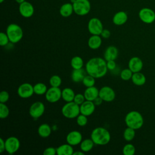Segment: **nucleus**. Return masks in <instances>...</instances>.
<instances>
[{
  "label": "nucleus",
  "instance_id": "nucleus-31",
  "mask_svg": "<svg viewBox=\"0 0 155 155\" xmlns=\"http://www.w3.org/2000/svg\"><path fill=\"white\" fill-rule=\"evenodd\" d=\"M135 130H136L132 128L127 127V128H125L124 131L123 136L124 139L127 142L131 141L135 137V134H136Z\"/></svg>",
  "mask_w": 155,
  "mask_h": 155
},
{
  "label": "nucleus",
  "instance_id": "nucleus-16",
  "mask_svg": "<svg viewBox=\"0 0 155 155\" xmlns=\"http://www.w3.org/2000/svg\"><path fill=\"white\" fill-rule=\"evenodd\" d=\"M80 106V113L85 116H88L92 114L95 110V104L93 101L85 100Z\"/></svg>",
  "mask_w": 155,
  "mask_h": 155
},
{
  "label": "nucleus",
  "instance_id": "nucleus-11",
  "mask_svg": "<svg viewBox=\"0 0 155 155\" xmlns=\"http://www.w3.org/2000/svg\"><path fill=\"white\" fill-rule=\"evenodd\" d=\"M46 100L50 103H55L62 97V91L59 87H51L45 94Z\"/></svg>",
  "mask_w": 155,
  "mask_h": 155
},
{
  "label": "nucleus",
  "instance_id": "nucleus-36",
  "mask_svg": "<svg viewBox=\"0 0 155 155\" xmlns=\"http://www.w3.org/2000/svg\"><path fill=\"white\" fill-rule=\"evenodd\" d=\"M49 82L51 87H59L61 85L62 79L58 75H53L50 78Z\"/></svg>",
  "mask_w": 155,
  "mask_h": 155
},
{
  "label": "nucleus",
  "instance_id": "nucleus-49",
  "mask_svg": "<svg viewBox=\"0 0 155 155\" xmlns=\"http://www.w3.org/2000/svg\"><path fill=\"white\" fill-rule=\"evenodd\" d=\"M4 1H5V0H0V2H1V3H2V2H4Z\"/></svg>",
  "mask_w": 155,
  "mask_h": 155
},
{
  "label": "nucleus",
  "instance_id": "nucleus-23",
  "mask_svg": "<svg viewBox=\"0 0 155 155\" xmlns=\"http://www.w3.org/2000/svg\"><path fill=\"white\" fill-rule=\"evenodd\" d=\"M74 12L73 6L72 3H65L59 9L60 15L65 18L69 17Z\"/></svg>",
  "mask_w": 155,
  "mask_h": 155
},
{
  "label": "nucleus",
  "instance_id": "nucleus-19",
  "mask_svg": "<svg viewBox=\"0 0 155 155\" xmlns=\"http://www.w3.org/2000/svg\"><path fill=\"white\" fill-rule=\"evenodd\" d=\"M118 56L117 48L113 45L108 47L104 52V59L106 61L110 60H116Z\"/></svg>",
  "mask_w": 155,
  "mask_h": 155
},
{
  "label": "nucleus",
  "instance_id": "nucleus-2",
  "mask_svg": "<svg viewBox=\"0 0 155 155\" xmlns=\"http://www.w3.org/2000/svg\"><path fill=\"white\" fill-rule=\"evenodd\" d=\"M91 139L96 145H105L110 141L111 135L106 128L97 127L92 131Z\"/></svg>",
  "mask_w": 155,
  "mask_h": 155
},
{
  "label": "nucleus",
  "instance_id": "nucleus-9",
  "mask_svg": "<svg viewBox=\"0 0 155 155\" xmlns=\"http://www.w3.org/2000/svg\"><path fill=\"white\" fill-rule=\"evenodd\" d=\"M45 111V105L40 101L33 103L29 108V114L33 119L40 117Z\"/></svg>",
  "mask_w": 155,
  "mask_h": 155
},
{
  "label": "nucleus",
  "instance_id": "nucleus-28",
  "mask_svg": "<svg viewBox=\"0 0 155 155\" xmlns=\"http://www.w3.org/2000/svg\"><path fill=\"white\" fill-rule=\"evenodd\" d=\"M94 143L91 138L84 139L82 140L80 143V149L84 153L88 152L92 150L94 147Z\"/></svg>",
  "mask_w": 155,
  "mask_h": 155
},
{
  "label": "nucleus",
  "instance_id": "nucleus-44",
  "mask_svg": "<svg viewBox=\"0 0 155 155\" xmlns=\"http://www.w3.org/2000/svg\"><path fill=\"white\" fill-rule=\"evenodd\" d=\"M5 151V140L2 138H0V153H2Z\"/></svg>",
  "mask_w": 155,
  "mask_h": 155
},
{
  "label": "nucleus",
  "instance_id": "nucleus-7",
  "mask_svg": "<svg viewBox=\"0 0 155 155\" xmlns=\"http://www.w3.org/2000/svg\"><path fill=\"white\" fill-rule=\"evenodd\" d=\"M139 18L141 21L145 24H151L155 21V12L148 7H143L139 12Z\"/></svg>",
  "mask_w": 155,
  "mask_h": 155
},
{
  "label": "nucleus",
  "instance_id": "nucleus-14",
  "mask_svg": "<svg viewBox=\"0 0 155 155\" xmlns=\"http://www.w3.org/2000/svg\"><path fill=\"white\" fill-rule=\"evenodd\" d=\"M19 11L21 16L28 18L33 16L34 13V7L33 5L27 1H24L19 4Z\"/></svg>",
  "mask_w": 155,
  "mask_h": 155
},
{
  "label": "nucleus",
  "instance_id": "nucleus-41",
  "mask_svg": "<svg viewBox=\"0 0 155 155\" xmlns=\"http://www.w3.org/2000/svg\"><path fill=\"white\" fill-rule=\"evenodd\" d=\"M57 154L56 148L54 147H48L43 152L44 155H55Z\"/></svg>",
  "mask_w": 155,
  "mask_h": 155
},
{
  "label": "nucleus",
  "instance_id": "nucleus-12",
  "mask_svg": "<svg viewBox=\"0 0 155 155\" xmlns=\"http://www.w3.org/2000/svg\"><path fill=\"white\" fill-rule=\"evenodd\" d=\"M18 94L19 97L23 99L30 97L34 93L33 86L27 82L24 83L19 85L17 90Z\"/></svg>",
  "mask_w": 155,
  "mask_h": 155
},
{
  "label": "nucleus",
  "instance_id": "nucleus-24",
  "mask_svg": "<svg viewBox=\"0 0 155 155\" xmlns=\"http://www.w3.org/2000/svg\"><path fill=\"white\" fill-rule=\"evenodd\" d=\"M85 76V73L84 69H73L71 72V78L74 82L78 83L82 82Z\"/></svg>",
  "mask_w": 155,
  "mask_h": 155
},
{
  "label": "nucleus",
  "instance_id": "nucleus-4",
  "mask_svg": "<svg viewBox=\"0 0 155 155\" xmlns=\"http://www.w3.org/2000/svg\"><path fill=\"white\" fill-rule=\"evenodd\" d=\"M6 33L10 42L12 44H16L19 42L23 37L22 29L16 24H9L7 27Z\"/></svg>",
  "mask_w": 155,
  "mask_h": 155
},
{
  "label": "nucleus",
  "instance_id": "nucleus-39",
  "mask_svg": "<svg viewBox=\"0 0 155 155\" xmlns=\"http://www.w3.org/2000/svg\"><path fill=\"white\" fill-rule=\"evenodd\" d=\"M85 96L84 94H81V93H78V94H75V96L74 97V100L73 101L78 104L79 105H81L85 101Z\"/></svg>",
  "mask_w": 155,
  "mask_h": 155
},
{
  "label": "nucleus",
  "instance_id": "nucleus-48",
  "mask_svg": "<svg viewBox=\"0 0 155 155\" xmlns=\"http://www.w3.org/2000/svg\"><path fill=\"white\" fill-rule=\"evenodd\" d=\"M75 1H76V0H70V2L73 4V2H75Z\"/></svg>",
  "mask_w": 155,
  "mask_h": 155
},
{
  "label": "nucleus",
  "instance_id": "nucleus-40",
  "mask_svg": "<svg viewBox=\"0 0 155 155\" xmlns=\"http://www.w3.org/2000/svg\"><path fill=\"white\" fill-rule=\"evenodd\" d=\"M9 93L7 91H2L0 93V103L5 104L9 99Z\"/></svg>",
  "mask_w": 155,
  "mask_h": 155
},
{
  "label": "nucleus",
  "instance_id": "nucleus-30",
  "mask_svg": "<svg viewBox=\"0 0 155 155\" xmlns=\"http://www.w3.org/2000/svg\"><path fill=\"white\" fill-rule=\"evenodd\" d=\"M34 93L38 95H42L46 93L47 87L46 85L42 82H38L33 86Z\"/></svg>",
  "mask_w": 155,
  "mask_h": 155
},
{
  "label": "nucleus",
  "instance_id": "nucleus-3",
  "mask_svg": "<svg viewBox=\"0 0 155 155\" xmlns=\"http://www.w3.org/2000/svg\"><path fill=\"white\" fill-rule=\"evenodd\" d=\"M125 122L127 127L134 130H138L143 126V118L139 111H131L126 114Z\"/></svg>",
  "mask_w": 155,
  "mask_h": 155
},
{
  "label": "nucleus",
  "instance_id": "nucleus-5",
  "mask_svg": "<svg viewBox=\"0 0 155 155\" xmlns=\"http://www.w3.org/2000/svg\"><path fill=\"white\" fill-rule=\"evenodd\" d=\"M63 116L68 119H74L78 117L80 113V106L74 101L67 102L62 108Z\"/></svg>",
  "mask_w": 155,
  "mask_h": 155
},
{
  "label": "nucleus",
  "instance_id": "nucleus-29",
  "mask_svg": "<svg viewBox=\"0 0 155 155\" xmlns=\"http://www.w3.org/2000/svg\"><path fill=\"white\" fill-rule=\"evenodd\" d=\"M70 65L73 69H81L84 65V61L81 57L76 56L71 59Z\"/></svg>",
  "mask_w": 155,
  "mask_h": 155
},
{
  "label": "nucleus",
  "instance_id": "nucleus-10",
  "mask_svg": "<svg viewBox=\"0 0 155 155\" xmlns=\"http://www.w3.org/2000/svg\"><path fill=\"white\" fill-rule=\"evenodd\" d=\"M5 151L9 154H12L18 151L19 149L20 142L17 137L10 136L5 140Z\"/></svg>",
  "mask_w": 155,
  "mask_h": 155
},
{
  "label": "nucleus",
  "instance_id": "nucleus-47",
  "mask_svg": "<svg viewBox=\"0 0 155 155\" xmlns=\"http://www.w3.org/2000/svg\"><path fill=\"white\" fill-rule=\"evenodd\" d=\"M15 1H16V2H18V4H21V3L23 2H24L25 0H15Z\"/></svg>",
  "mask_w": 155,
  "mask_h": 155
},
{
  "label": "nucleus",
  "instance_id": "nucleus-20",
  "mask_svg": "<svg viewBox=\"0 0 155 155\" xmlns=\"http://www.w3.org/2000/svg\"><path fill=\"white\" fill-rule=\"evenodd\" d=\"M128 19V15L124 11L117 12L113 18V22L116 25H122L124 24Z\"/></svg>",
  "mask_w": 155,
  "mask_h": 155
},
{
  "label": "nucleus",
  "instance_id": "nucleus-38",
  "mask_svg": "<svg viewBox=\"0 0 155 155\" xmlns=\"http://www.w3.org/2000/svg\"><path fill=\"white\" fill-rule=\"evenodd\" d=\"M9 41H10L7 33H5L4 32H1L0 33V45L2 47L6 46L8 44Z\"/></svg>",
  "mask_w": 155,
  "mask_h": 155
},
{
  "label": "nucleus",
  "instance_id": "nucleus-8",
  "mask_svg": "<svg viewBox=\"0 0 155 155\" xmlns=\"http://www.w3.org/2000/svg\"><path fill=\"white\" fill-rule=\"evenodd\" d=\"M103 29L102 23L98 18H93L89 20L88 23V30L91 35H101Z\"/></svg>",
  "mask_w": 155,
  "mask_h": 155
},
{
  "label": "nucleus",
  "instance_id": "nucleus-1",
  "mask_svg": "<svg viewBox=\"0 0 155 155\" xmlns=\"http://www.w3.org/2000/svg\"><path fill=\"white\" fill-rule=\"evenodd\" d=\"M85 71L87 74L94 78H102L108 71L107 61L105 59L100 57L91 58L85 64Z\"/></svg>",
  "mask_w": 155,
  "mask_h": 155
},
{
  "label": "nucleus",
  "instance_id": "nucleus-22",
  "mask_svg": "<svg viewBox=\"0 0 155 155\" xmlns=\"http://www.w3.org/2000/svg\"><path fill=\"white\" fill-rule=\"evenodd\" d=\"M58 155H72L74 153L73 146L69 143H65L60 145L56 148Z\"/></svg>",
  "mask_w": 155,
  "mask_h": 155
},
{
  "label": "nucleus",
  "instance_id": "nucleus-17",
  "mask_svg": "<svg viewBox=\"0 0 155 155\" xmlns=\"http://www.w3.org/2000/svg\"><path fill=\"white\" fill-rule=\"evenodd\" d=\"M128 68L133 72H139L143 68V62L140 58L137 56L131 58L128 62Z\"/></svg>",
  "mask_w": 155,
  "mask_h": 155
},
{
  "label": "nucleus",
  "instance_id": "nucleus-13",
  "mask_svg": "<svg viewBox=\"0 0 155 155\" xmlns=\"http://www.w3.org/2000/svg\"><path fill=\"white\" fill-rule=\"evenodd\" d=\"M99 96L105 102H111L116 97V93L113 88L108 86L102 87L99 92Z\"/></svg>",
  "mask_w": 155,
  "mask_h": 155
},
{
  "label": "nucleus",
  "instance_id": "nucleus-18",
  "mask_svg": "<svg viewBox=\"0 0 155 155\" xmlns=\"http://www.w3.org/2000/svg\"><path fill=\"white\" fill-rule=\"evenodd\" d=\"M99 90L97 88V87L92 86L87 87L84 91V95L86 100L93 101L97 97L99 96Z\"/></svg>",
  "mask_w": 155,
  "mask_h": 155
},
{
  "label": "nucleus",
  "instance_id": "nucleus-32",
  "mask_svg": "<svg viewBox=\"0 0 155 155\" xmlns=\"http://www.w3.org/2000/svg\"><path fill=\"white\" fill-rule=\"evenodd\" d=\"M95 79L94 77H93L92 76L90 75V74H87L85 75L84 78L83 79L82 82L84 84V86H85L86 87H92L95 84Z\"/></svg>",
  "mask_w": 155,
  "mask_h": 155
},
{
  "label": "nucleus",
  "instance_id": "nucleus-21",
  "mask_svg": "<svg viewBox=\"0 0 155 155\" xmlns=\"http://www.w3.org/2000/svg\"><path fill=\"white\" fill-rule=\"evenodd\" d=\"M102 44V39L100 35H92L90 37L88 41V47L93 50H96L99 48Z\"/></svg>",
  "mask_w": 155,
  "mask_h": 155
},
{
  "label": "nucleus",
  "instance_id": "nucleus-37",
  "mask_svg": "<svg viewBox=\"0 0 155 155\" xmlns=\"http://www.w3.org/2000/svg\"><path fill=\"white\" fill-rule=\"evenodd\" d=\"M87 122H88L87 116L82 114L80 113L76 117V122L78 125H79L80 127H84L86 125V124H87Z\"/></svg>",
  "mask_w": 155,
  "mask_h": 155
},
{
  "label": "nucleus",
  "instance_id": "nucleus-43",
  "mask_svg": "<svg viewBox=\"0 0 155 155\" xmlns=\"http://www.w3.org/2000/svg\"><path fill=\"white\" fill-rule=\"evenodd\" d=\"M110 35H111V33H110V30H108L107 29H103V30L101 34V36H102V38H105V39L109 38Z\"/></svg>",
  "mask_w": 155,
  "mask_h": 155
},
{
  "label": "nucleus",
  "instance_id": "nucleus-26",
  "mask_svg": "<svg viewBox=\"0 0 155 155\" xmlns=\"http://www.w3.org/2000/svg\"><path fill=\"white\" fill-rule=\"evenodd\" d=\"M38 133L41 137L46 138L50 135L51 133V128L48 124H42L38 127Z\"/></svg>",
  "mask_w": 155,
  "mask_h": 155
},
{
  "label": "nucleus",
  "instance_id": "nucleus-34",
  "mask_svg": "<svg viewBox=\"0 0 155 155\" xmlns=\"http://www.w3.org/2000/svg\"><path fill=\"white\" fill-rule=\"evenodd\" d=\"M133 72L129 68H125L122 70L120 73V78L124 81H128L131 79Z\"/></svg>",
  "mask_w": 155,
  "mask_h": 155
},
{
  "label": "nucleus",
  "instance_id": "nucleus-46",
  "mask_svg": "<svg viewBox=\"0 0 155 155\" xmlns=\"http://www.w3.org/2000/svg\"><path fill=\"white\" fill-rule=\"evenodd\" d=\"M73 155H84V152L81 150L79 151H75L73 153Z\"/></svg>",
  "mask_w": 155,
  "mask_h": 155
},
{
  "label": "nucleus",
  "instance_id": "nucleus-6",
  "mask_svg": "<svg viewBox=\"0 0 155 155\" xmlns=\"http://www.w3.org/2000/svg\"><path fill=\"white\" fill-rule=\"evenodd\" d=\"M74 12L79 16L87 15L91 9V4L88 0H76L73 3Z\"/></svg>",
  "mask_w": 155,
  "mask_h": 155
},
{
  "label": "nucleus",
  "instance_id": "nucleus-15",
  "mask_svg": "<svg viewBox=\"0 0 155 155\" xmlns=\"http://www.w3.org/2000/svg\"><path fill=\"white\" fill-rule=\"evenodd\" d=\"M82 140V134L79 131L76 130L70 131L66 136L67 142L72 146L80 144Z\"/></svg>",
  "mask_w": 155,
  "mask_h": 155
},
{
  "label": "nucleus",
  "instance_id": "nucleus-45",
  "mask_svg": "<svg viewBox=\"0 0 155 155\" xmlns=\"http://www.w3.org/2000/svg\"><path fill=\"white\" fill-rule=\"evenodd\" d=\"M102 102H103V100H102L99 96L97 97L93 101V102H94V104H95V105H100L102 103Z\"/></svg>",
  "mask_w": 155,
  "mask_h": 155
},
{
  "label": "nucleus",
  "instance_id": "nucleus-33",
  "mask_svg": "<svg viewBox=\"0 0 155 155\" xmlns=\"http://www.w3.org/2000/svg\"><path fill=\"white\" fill-rule=\"evenodd\" d=\"M122 152L124 155H133L136 152V148L133 144L127 143L123 147Z\"/></svg>",
  "mask_w": 155,
  "mask_h": 155
},
{
  "label": "nucleus",
  "instance_id": "nucleus-25",
  "mask_svg": "<svg viewBox=\"0 0 155 155\" xmlns=\"http://www.w3.org/2000/svg\"><path fill=\"white\" fill-rule=\"evenodd\" d=\"M131 81L134 85L137 86H141L145 84L146 78L145 75L140 71L133 73L131 78Z\"/></svg>",
  "mask_w": 155,
  "mask_h": 155
},
{
  "label": "nucleus",
  "instance_id": "nucleus-27",
  "mask_svg": "<svg viewBox=\"0 0 155 155\" xmlns=\"http://www.w3.org/2000/svg\"><path fill=\"white\" fill-rule=\"evenodd\" d=\"M75 94L71 88H65L62 90V98L67 102L73 101Z\"/></svg>",
  "mask_w": 155,
  "mask_h": 155
},
{
  "label": "nucleus",
  "instance_id": "nucleus-35",
  "mask_svg": "<svg viewBox=\"0 0 155 155\" xmlns=\"http://www.w3.org/2000/svg\"><path fill=\"white\" fill-rule=\"evenodd\" d=\"M10 113V110L8 107L4 103H0V118H7Z\"/></svg>",
  "mask_w": 155,
  "mask_h": 155
},
{
  "label": "nucleus",
  "instance_id": "nucleus-42",
  "mask_svg": "<svg viewBox=\"0 0 155 155\" xmlns=\"http://www.w3.org/2000/svg\"><path fill=\"white\" fill-rule=\"evenodd\" d=\"M107 67L108 70L110 71H113L116 68V64L115 60H110L107 61Z\"/></svg>",
  "mask_w": 155,
  "mask_h": 155
}]
</instances>
